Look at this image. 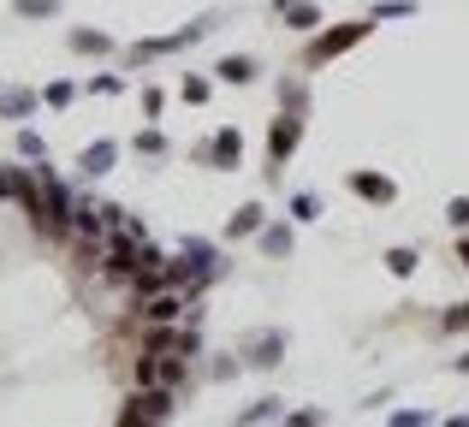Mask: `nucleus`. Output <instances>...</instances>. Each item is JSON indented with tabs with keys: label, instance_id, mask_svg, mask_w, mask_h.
<instances>
[{
	"label": "nucleus",
	"instance_id": "obj_23",
	"mask_svg": "<svg viewBox=\"0 0 469 427\" xmlns=\"http://www.w3.org/2000/svg\"><path fill=\"white\" fill-rule=\"evenodd\" d=\"M71 101V84H48V107H66Z\"/></svg>",
	"mask_w": 469,
	"mask_h": 427
},
{
	"label": "nucleus",
	"instance_id": "obj_3",
	"mask_svg": "<svg viewBox=\"0 0 469 427\" xmlns=\"http://www.w3.org/2000/svg\"><path fill=\"white\" fill-rule=\"evenodd\" d=\"M298 142H303V119H298V114L273 119V131H268V155H273V167H285V160L298 155Z\"/></svg>",
	"mask_w": 469,
	"mask_h": 427
},
{
	"label": "nucleus",
	"instance_id": "obj_10",
	"mask_svg": "<svg viewBox=\"0 0 469 427\" xmlns=\"http://www.w3.org/2000/svg\"><path fill=\"white\" fill-rule=\"evenodd\" d=\"M214 71H220L226 84H250V77H256V59H244V54H226V59H220V66H214Z\"/></svg>",
	"mask_w": 469,
	"mask_h": 427
},
{
	"label": "nucleus",
	"instance_id": "obj_12",
	"mask_svg": "<svg viewBox=\"0 0 469 427\" xmlns=\"http://www.w3.org/2000/svg\"><path fill=\"white\" fill-rule=\"evenodd\" d=\"M30 107H36V95H30V89H6V95H0V114H13V119H24Z\"/></svg>",
	"mask_w": 469,
	"mask_h": 427
},
{
	"label": "nucleus",
	"instance_id": "obj_2",
	"mask_svg": "<svg viewBox=\"0 0 469 427\" xmlns=\"http://www.w3.org/2000/svg\"><path fill=\"white\" fill-rule=\"evenodd\" d=\"M137 386H185V356H167V362L155 350L137 356Z\"/></svg>",
	"mask_w": 469,
	"mask_h": 427
},
{
	"label": "nucleus",
	"instance_id": "obj_4",
	"mask_svg": "<svg viewBox=\"0 0 469 427\" xmlns=\"http://www.w3.org/2000/svg\"><path fill=\"white\" fill-rule=\"evenodd\" d=\"M351 190H356V196H369V202H392V196H399V185L381 178V172H351Z\"/></svg>",
	"mask_w": 469,
	"mask_h": 427
},
{
	"label": "nucleus",
	"instance_id": "obj_5",
	"mask_svg": "<svg viewBox=\"0 0 469 427\" xmlns=\"http://www.w3.org/2000/svg\"><path fill=\"white\" fill-rule=\"evenodd\" d=\"M114 160H119V142H107V137H101V142H89L84 155H78V167H84L89 178H96V172H107Z\"/></svg>",
	"mask_w": 469,
	"mask_h": 427
},
{
	"label": "nucleus",
	"instance_id": "obj_16",
	"mask_svg": "<svg viewBox=\"0 0 469 427\" xmlns=\"http://www.w3.org/2000/svg\"><path fill=\"white\" fill-rule=\"evenodd\" d=\"M280 350H285V339H280V332H268V339L256 344V356H250V362H280Z\"/></svg>",
	"mask_w": 469,
	"mask_h": 427
},
{
	"label": "nucleus",
	"instance_id": "obj_9",
	"mask_svg": "<svg viewBox=\"0 0 469 427\" xmlns=\"http://www.w3.org/2000/svg\"><path fill=\"white\" fill-rule=\"evenodd\" d=\"M238 155H244V142H238V131H220V137L208 142V160H220V167H238Z\"/></svg>",
	"mask_w": 469,
	"mask_h": 427
},
{
	"label": "nucleus",
	"instance_id": "obj_13",
	"mask_svg": "<svg viewBox=\"0 0 469 427\" xmlns=\"http://www.w3.org/2000/svg\"><path fill=\"white\" fill-rule=\"evenodd\" d=\"M262 250H268V256H285V250H291V232L285 226H262Z\"/></svg>",
	"mask_w": 469,
	"mask_h": 427
},
{
	"label": "nucleus",
	"instance_id": "obj_15",
	"mask_svg": "<svg viewBox=\"0 0 469 427\" xmlns=\"http://www.w3.org/2000/svg\"><path fill=\"white\" fill-rule=\"evenodd\" d=\"M386 268L399 273V279H404V273H416V250H386Z\"/></svg>",
	"mask_w": 469,
	"mask_h": 427
},
{
	"label": "nucleus",
	"instance_id": "obj_26",
	"mask_svg": "<svg viewBox=\"0 0 469 427\" xmlns=\"http://www.w3.org/2000/svg\"><path fill=\"white\" fill-rule=\"evenodd\" d=\"M291 214H298V220H315V196H291Z\"/></svg>",
	"mask_w": 469,
	"mask_h": 427
},
{
	"label": "nucleus",
	"instance_id": "obj_24",
	"mask_svg": "<svg viewBox=\"0 0 469 427\" xmlns=\"http://www.w3.org/2000/svg\"><path fill=\"white\" fill-rule=\"evenodd\" d=\"M321 422H327L321 410H298V415H291V427H321Z\"/></svg>",
	"mask_w": 469,
	"mask_h": 427
},
{
	"label": "nucleus",
	"instance_id": "obj_25",
	"mask_svg": "<svg viewBox=\"0 0 469 427\" xmlns=\"http://www.w3.org/2000/svg\"><path fill=\"white\" fill-rule=\"evenodd\" d=\"M185 101H208V84H202V77H185Z\"/></svg>",
	"mask_w": 469,
	"mask_h": 427
},
{
	"label": "nucleus",
	"instance_id": "obj_31",
	"mask_svg": "<svg viewBox=\"0 0 469 427\" xmlns=\"http://www.w3.org/2000/svg\"><path fill=\"white\" fill-rule=\"evenodd\" d=\"M452 368H457V374H469V356H457V362H452Z\"/></svg>",
	"mask_w": 469,
	"mask_h": 427
},
{
	"label": "nucleus",
	"instance_id": "obj_17",
	"mask_svg": "<svg viewBox=\"0 0 469 427\" xmlns=\"http://www.w3.org/2000/svg\"><path fill=\"white\" fill-rule=\"evenodd\" d=\"M71 48H84V54H101V48H107V36H96V30H71Z\"/></svg>",
	"mask_w": 469,
	"mask_h": 427
},
{
	"label": "nucleus",
	"instance_id": "obj_21",
	"mask_svg": "<svg viewBox=\"0 0 469 427\" xmlns=\"http://www.w3.org/2000/svg\"><path fill=\"white\" fill-rule=\"evenodd\" d=\"M273 410H280V398H262V404H256V410H244V427H250V422H268V415H273Z\"/></svg>",
	"mask_w": 469,
	"mask_h": 427
},
{
	"label": "nucleus",
	"instance_id": "obj_27",
	"mask_svg": "<svg viewBox=\"0 0 469 427\" xmlns=\"http://www.w3.org/2000/svg\"><path fill=\"white\" fill-rule=\"evenodd\" d=\"M446 332H469V309H457V314H446Z\"/></svg>",
	"mask_w": 469,
	"mask_h": 427
},
{
	"label": "nucleus",
	"instance_id": "obj_19",
	"mask_svg": "<svg viewBox=\"0 0 469 427\" xmlns=\"http://www.w3.org/2000/svg\"><path fill=\"white\" fill-rule=\"evenodd\" d=\"M428 422H434V415H428V410H399V415H392V422H386V427H428Z\"/></svg>",
	"mask_w": 469,
	"mask_h": 427
},
{
	"label": "nucleus",
	"instance_id": "obj_11",
	"mask_svg": "<svg viewBox=\"0 0 469 427\" xmlns=\"http://www.w3.org/2000/svg\"><path fill=\"white\" fill-rule=\"evenodd\" d=\"M226 232H232V238H250V232H262V208H256V202H250V208H238Z\"/></svg>",
	"mask_w": 469,
	"mask_h": 427
},
{
	"label": "nucleus",
	"instance_id": "obj_6",
	"mask_svg": "<svg viewBox=\"0 0 469 427\" xmlns=\"http://www.w3.org/2000/svg\"><path fill=\"white\" fill-rule=\"evenodd\" d=\"M143 321H149V327H172V321H185V297H155L149 309H143Z\"/></svg>",
	"mask_w": 469,
	"mask_h": 427
},
{
	"label": "nucleus",
	"instance_id": "obj_1",
	"mask_svg": "<svg viewBox=\"0 0 469 427\" xmlns=\"http://www.w3.org/2000/svg\"><path fill=\"white\" fill-rule=\"evenodd\" d=\"M369 30H374V18H356V24H339V30H327V36H315V42H309V59L321 66V59H339V54H351V48L363 42Z\"/></svg>",
	"mask_w": 469,
	"mask_h": 427
},
{
	"label": "nucleus",
	"instance_id": "obj_7",
	"mask_svg": "<svg viewBox=\"0 0 469 427\" xmlns=\"http://www.w3.org/2000/svg\"><path fill=\"white\" fill-rule=\"evenodd\" d=\"M273 6H280V18H285V24H298V30L321 24V13H315V0H273Z\"/></svg>",
	"mask_w": 469,
	"mask_h": 427
},
{
	"label": "nucleus",
	"instance_id": "obj_22",
	"mask_svg": "<svg viewBox=\"0 0 469 427\" xmlns=\"http://www.w3.org/2000/svg\"><path fill=\"white\" fill-rule=\"evenodd\" d=\"M13 6H18V13H24V18H36V13H54L60 0H13Z\"/></svg>",
	"mask_w": 469,
	"mask_h": 427
},
{
	"label": "nucleus",
	"instance_id": "obj_8",
	"mask_svg": "<svg viewBox=\"0 0 469 427\" xmlns=\"http://www.w3.org/2000/svg\"><path fill=\"white\" fill-rule=\"evenodd\" d=\"M149 350H155V356H161V350H185V356H190V350H197V332H167V327H155V332H149Z\"/></svg>",
	"mask_w": 469,
	"mask_h": 427
},
{
	"label": "nucleus",
	"instance_id": "obj_14",
	"mask_svg": "<svg viewBox=\"0 0 469 427\" xmlns=\"http://www.w3.org/2000/svg\"><path fill=\"white\" fill-rule=\"evenodd\" d=\"M18 155H24V160H48V149H42L36 131H18Z\"/></svg>",
	"mask_w": 469,
	"mask_h": 427
},
{
	"label": "nucleus",
	"instance_id": "obj_18",
	"mask_svg": "<svg viewBox=\"0 0 469 427\" xmlns=\"http://www.w3.org/2000/svg\"><path fill=\"white\" fill-rule=\"evenodd\" d=\"M446 220H452L457 232H469V196H452V208H446Z\"/></svg>",
	"mask_w": 469,
	"mask_h": 427
},
{
	"label": "nucleus",
	"instance_id": "obj_29",
	"mask_svg": "<svg viewBox=\"0 0 469 427\" xmlns=\"http://www.w3.org/2000/svg\"><path fill=\"white\" fill-rule=\"evenodd\" d=\"M440 427H469V415H446V422Z\"/></svg>",
	"mask_w": 469,
	"mask_h": 427
},
{
	"label": "nucleus",
	"instance_id": "obj_28",
	"mask_svg": "<svg viewBox=\"0 0 469 427\" xmlns=\"http://www.w3.org/2000/svg\"><path fill=\"white\" fill-rule=\"evenodd\" d=\"M0 196H13V172H0Z\"/></svg>",
	"mask_w": 469,
	"mask_h": 427
},
{
	"label": "nucleus",
	"instance_id": "obj_20",
	"mask_svg": "<svg viewBox=\"0 0 469 427\" xmlns=\"http://www.w3.org/2000/svg\"><path fill=\"white\" fill-rule=\"evenodd\" d=\"M404 13H416L410 0H386V6H374V24H381V18H404Z\"/></svg>",
	"mask_w": 469,
	"mask_h": 427
},
{
	"label": "nucleus",
	"instance_id": "obj_30",
	"mask_svg": "<svg viewBox=\"0 0 469 427\" xmlns=\"http://www.w3.org/2000/svg\"><path fill=\"white\" fill-rule=\"evenodd\" d=\"M457 261H464V268H469V238H464V243H457Z\"/></svg>",
	"mask_w": 469,
	"mask_h": 427
}]
</instances>
